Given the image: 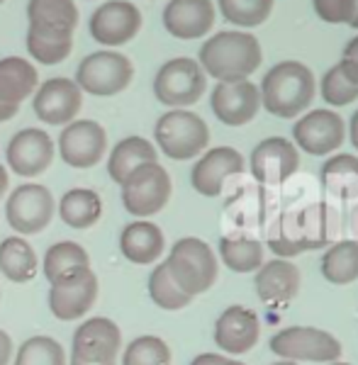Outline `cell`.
<instances>
[{
  "mask_svg": "<svg viewBox=\"0 0 358 365\" xmlns=\"http://www.w3.org/2000/svg\"><path fill=\"white\" fill-rule=\"evenodd\" d=\"M349 137H351V144L358 149V110L354 113V117H351V127H349Z\"/></svg>",
  "mask_w": 358,
  "mask_h": 365,
  "instance_id": "obj_47",
  "label": "cell"
},
{
  "mask_svg": "<svg viewBox=\"0 0 358 365\" xmlns=\"http://www.w3.org/2000/svg\"><path fill=\"white\" fill-rule=\"evenodd\" d=\"M142 29V13L127 0H110L91 17V34L98 44L122 46L132 42Z\"/></svg>",
  "mask_w": 358,
  "mask_h": 365,
  "instance_id": "obj_17",
  "label": "cell"
},
{
  "mask_svg": "<svg viewBox=\"0 0 358 365\" xmlns=\"http://www.w3.org/2000/svg\"><path fill=\"white\" fill-rule=\"evenodd\" d=\"M258 336H261V322L256 312L244 304L227 307L215 322V344L227 356H244L256 346Z\"/></svg>",
  "mask_w": 358,
  "mask_h": 365,
  "instance_id": "obj_20",
  "label": "cell"
},
{
  "mask_svg": "<svg viewBox=\"0 0 358 365\" xmlns=\"http://www.w3.org/2000/svg\"><path fill=\"white\" fill-rule=\"evenodd\" d=\"M327 365H351V363H342V361H334V363H327Z\"/></svg>",
  "mask_w": 358,
  "mask_h": 365,
  "instance_id": "obj_53",
  "label": "cell"
},
{
  "mask_svg": "<svg viewBox=\"0 0 358 365\" xmlns=\"http://www.w3.org/2000/svg\"><path fill=\"white\" fill-rule=\"evenodd\" d=\"M71 49H73V37H68V34H49V32H39L34 27L27 29V51L42 66H56V63H61L63 58L71 54Z\"/></svg>",
  "mask_w": 358,
  "mask_h": 365,
  "instance_id": "obj_33",
  "label": "cell"
},
{
  "mask_svg": "<svg viewBox=\"0 0 358 365\" xmlns=\"http://www.w3.org/2000/svg\"><path fill=\"white\" fill-rule=\"evenodd\" d=\"M122 351V331L108 317H91L73 331L71 358L81 363H117Z\"/></svg>",
  "mask_w": 358,
  "mask_h": 365,
  "instance_id": "obj_11",
  "label": "cell"
},
{
  "mask_svg": "<svg viewBox=\"0 0 358 365\" xmlns=\"http://www.w3.org/2000/svg\"><path fill=\"white\" fill-rule=\"evenodd\" d=\"M17 110H20V105H10V103H5V100H0V122L13 120L17 115Z\"/></svg>",
  "mask_w": 358,
  "mask_h": 365,
  "instance_id": "obj_45",
  "label": "cell"
},
{
  "mask_svg": "<svg viewBox=\"0 0 358 365\" xmlns=\"http://www.w3.org/2000/svg\"><path fill=\"white\" fill-rule=\"evenodd\" d=\"M8 187H10V178H8V168L0 163V200L5 197V192H8Z\"/></svg>",
  "mask_w": 358,
  "mask_h": 365,
  "instance_id": "obj_46",
  "label": "cell"
},
{
  "mask_svg": "<svg viewBox=\"0 0 358 365\" xmlns=\"http://www.w3.org/2000/svg\"><path fill=\"white\" fill-rule=\"evenodd\" d=\"M297 239L307 241L310 249H322L324 244L332 241L329 234V220H327V207L324 205H310L307 210L300 212L297 217Z\"/></svg>",
  "mask_w": 358,
  "mask_h": 365,
  "instance_id": "obj_38",
  "label": "cell"
},
{
  "mask_svg": "<svg viewBox=\"0 0 358 365\" xmlns=\"http://www.w3.org/2000/svg\"><path fill=\"white\" fill-rule=\"evenodd\" d=\"M322 98H324V103L334 105V108H344V105L354 103L358 98V86H354L346 78L337 63V66H332L324 73V78H322Z\"/></svg>",
  "mask_w": 358,
  "mask_h": 365,
  "instance_id": "obj_39",
  "label": "cell"
},
{
  "mask_svg": "<svg viewBox=\"0 0 358 365\" xmlns=\"http://www.w3.org/2000/svg\"><path fill=\"white\" fill-rule=\"evenodd\" d=\"M13 339H10L8 331H3L0 329V365H10V361H13Z\"/></svg>",
  "mask_w": 358,
  "mask_h": 365,
  "instance_id": "obj_43",
  "label": "cell"
},
{
  "mask_svg": "<svg viewBox=\"0 0 358 365\" xmlns=\"http://www.w3.org/2000/svg\"><path fill=\"white\" fill-rule=\"evenodd\" d=\"M198 63L217 81H244L261 66V44L249 32H220L200 46Z\"/></svg>",
  "mask_w": 358,
  "mask_h": 365,
  "instance_id": "obj_1",
  "label": "cell"
},
{
  "mask_svg": "<svg viewBox=\"0 0 358 365\" xmlns=\"http://www.w3.org/2000/svg\"><path fill=\"white\" fill-rule=\"evenodd\" d=\"M205 88H208V78L200 63L193 61L188 56H178L166 61L158 68L154 78V96L161 105L168 108L183 110L195 105L203 98Z\"/></svg>",
  "mask_w": 358,
  "mask_h": 365,
  "instance_id": "obj_7",
  "label": "cell"
},
{
  "mask_svg": "<svg viewBox=\"0 0 358 365\" xmlns=\"http://www.w3.org/2000/svg\"><path fill=\"white\" fill-rule=\"evenodd\" d=\"M68 365H93V363H81V361H73V358H71V363H68ZM103 365H117V363H103Z\"/></svg>",
  "mask_w": 358,
  "mask_h": 365,
  "instance_id": "obj_51",
  "label": "cell"
},
{
  "mask_svg": "<svg viewBox=\"0 0 358 365\" xmlns=\"http://www.w3.org/2000/svg\"><path fill=\"white\" fill-rule=\"evenodd\" d=\"M213 113L222 125L227 127H242L249 125L261 108V93L258 86L244 81H220L210 96Z\"/></svg>",
  "mask_w": 358,
  "mask_h": 365,
  "instance_id": "obj_15",
  "label": "cell"
},
{
  "mask_svg": "<svg viewBox=\"0 0 358 365\" xmlns=\"http://www.w3.org/2000/svg\"><path fill=\"white\" fill-rule=\"evenodd\" d=\"M13 365H66V353L56 339L32 336L22 341L13 356Z\"/></svg>",
  "mask_w": 358,
  "mask_h": 365,
  "instance_id": "obj_35",
  "label": "cell"
},
{
  "mask_svg": "<svg viewBox=\"0 0 358 365\" xmlns=\"http://www.w3.org/2000/svg\"><path fill=\"white\" fill-rule=\"evenodd\" d=\"M163 263H166L175 285L190 297L208 292L220 273L215 251L210 249L208 241L198 237H183L175 241Z\"/></svg>",
  "mask_w": 358,
  "mask_h": 365,
  "instance_id": "obj_3",
  "label": "cell"
},
{
  "mask_svg": "<svg viewBox=\"0 0 358 365\" xmlns=\"http://www.w3.org/2000/svg\"><path fill=\"white\" fill-rule=\"evenodd\" d=\"M34 115L51 127H66L83 108V91L71 78H49L34 91Z\"/></svg>",
  "mask_w": 358,
  "mask_h": 365,
  "instance_id": "obj_13",
  "label": "cell"
},
{
  "mask_svg": "<svg viewBox=\"0 0 358 365\" xmlns=\"http://www.w3.org/2000/svg\"><path fill=\"white\" fill-rule=\"evenodd\" d=\"M215 25V5L210 0H171L163 8V27L178 39H200Z\"/></svg>",
  "mask_w": 358,
  "mask_h": 365,
  "instance_id": "obj_21",
  "label": "cell"
},
{
  "mask_svg": "<svg viewBox=\"0 0 358 365\" xmlns=\"http://www.w3.org/2000/svg\"><path fill=\"white\" fill-rule=\"evenodd\" d=\"M134 66L132 61L113 49H103L88 54L76 68V86L83 93L98 98H110L122 93L132 83Z\"/></svg>",
  "mask_w": 358,
  "mask_h": 365,
  "instance_id": "obj_6",
  "label": "cell"
},
{
  "mask_svg": "<svg viewBox=\"0 0 358 365\" xmlns=\"http://www.w3.org/2000/svg\"><path fill=\"white\" fill-rule=\"evenodd\" d=\"M154 139L158 149L171 161H190L203 154L210 144V129L190 110H171L161 115L154 127Z\"/></svg>",
  "mask_w": 358,
  "mask_h": 365,
  "instance_id": "obj_4",
  "label": "cell"
},
{
  "mask_svg": "<svg viewBox=\"0 0 358 365\" xmlns=\"http://www.w3.org/2000/svg\"><path fill=\"white\" fill-rule=\"evenodd\" d=\"M244 156L237 149L215 146V149L200 156V161H195V166L190 170V185L203 197H220L222 190H225V182L232 175L244 173Z\"/></svg>",
  "mask_w": 358,
  "mask_h": 365,
  "instance_id": "obj_16",
  "label": "cell"
},
{
  "mask_svg": "<svg viewBox=\"0 0 358 365\" xmlns=\"http://www.w3.org/2000/svg\"><path fill=\"white\" fill-rule=\"evenodd\" d=\"M292 137L305 154L324 156L344 144L346 127L342 117L332 110H312L300 122H295Z\"/></svg>",
  "mask_w": 358,
  "mask_h": 365,
  "instance_id": "obj_19",
  "label": "cell"
},
{
  "mask_svg": "<svg viewBox=\"0 0 358 365\" xmlns=\"http://www.w3.org/2000/svg\"><path fill=\"white\" fill-rule=\"evenodd\" d=\"M156 161V146L144 137H127L117 141L108 156V173L117 185H122L132 170H137L144 163Z\"/></svg>",
  "mask_w": 358,
  "mask_h": 365,
  "instance_id": "obj_28",
  "label": "cell"
},
{
  "mask_svg": "<svg viewBox=\"0 0 358 365\" xmlns=\"http://www.w3.org/2000/svg\"><path fill=\"white\" fill-rule=\"evenodd\" d=\"M61 222L71 229H91L103 217V197L91 187H71L56 205Z\"/></svg>",
  "mask_w": 358,
  "mask_h": 365,
  "instance_id": "obj_25",
  "label": "cell"
},
{
  "mask_svg": "<svg viewBox=\"0 0 358 365\" xmlns=\"http://www.w3.org/2000/svg\"><path fill=\"white\" fill-rule=\"evenodd\" d=\"M81 266H91V256L81 244L76 241H56L46 249L42 258V273L49 282L61 278L63 273Z\"/></svg>",
  "mask_w": 358,
  "mask_h": 365,
  "instance_id": "obj_32",
  "label": "cell"
},
{
  "mask_svg": "<svg viewBox=\"0 0 358 365\" xmlns=\"http://www.w3.org/2000/svg\"><path fill=\"white\" fill-rule=\"evenodd\" d=\"M122 365H171V349L161 336H137L122 353Z\"/></svg>",
  "mask_w": 358,
  "mask_h": 365,
  "instance_id": "obj_36",
  "label": "cell"
},
{
  "mask_svg": "<svg viewBox=\"0 0 358 365\" xmlns=\"http://www.w3.org/2000/svg\"><path fill=\"white\" fill-rule=\"evenodd\" d=\"M149 297L156 307H161L166 312H178V309H183L193 302V297L185 295V292L175 285V280L171 278V273H168L166 263H158V266L151 270Z\"/></svg>",
  "mask_w": 358,
  "mask_h": 365,
  "instance_id": "obj_34",
  "label": "cell"
},
{
  "mask_svg": "<svg viewBox=\"0 0 358 365\" xmlns=\"http://www.w3.org/2000/svg\"><path fill=\"white\" fill-rule=\"evenodd\" d=\"M54 141L39 127H27L8 141L5 161L20 178H37L54 161Z\"/></svg>",
  "mask_w": 358,
  "mask_h": 365,
  "instance_id": "obj_14",
  "label": "cell"
},
{
  "mask_svg": "<svg viewBox=\"0 0 358 365\" xmlns=\"http://www.w3.org/2000/svg\"><path fill=\"white\" fill-rule=\"evenodd\" d=\"M0 5H3V0H0Z\"/></svg>",
  "mask_w": 358,
  "mask_h": 365,
  "instance_id": "obj_54",
  "label": "cell"
},
{
  "mask_svg": "<svg viewBox=\"0 0 358 365\" xmlns=\"http://www.w3.org/2000/svg\"><path fill=\"white\" fill-rule=\"evenodd\" d=\"M349 227H351V234H354V241H358V205L349 217Z\"/></svg>",
  "mask_w": 358,
  "mask_h": 365,
  "instance_id": "obj_48",
  "label": "cell"
},
{
  "mask_svg": "<svg viewBox=\"0 0 358 365\" xmlns=\"http://www.w3.org/2000/svg\"><path fill=\"white\" fill-rule=\"evenodd\" d=\"M268 249H271L278 258H285V261L302 251H312L307 241L297 239L295 234L287 232L283 222H278V225L271 229V234H268Z\"/></svg>",
  "mask_w": 358,
  "mask_h": 365,
  "instance_id": "obj_40",
  "label": "cell"
},
{
  "mask_svg": "<svg viewBox=\"0 0 358 365\" xmlns=\"http://www.w3.org/2000/svg\"><path fill=\"white\" fill-rule=\"evenodd\" d=\"M317 15L329 25H351L356 0H312Z\"/></svg>",
  "mask_w": 358,
  "mask_h": 365,
  "instance_id": "obj_41",
  "label": "cell"
},
{
  "mask_svg": "<svg viewBox=\"0 0 358 365\" xmlns=\"http://www.w3.org/2000/svg\"><path fill=\"white\" fill-rule=\"evenodd\" d=\"M29 27L49 34H68L78 25V8L73 0H29L27 5Z\"/></svg>",
  "mask_w": 358,
  "mask_h": 365,
  "instance_id": "obj_24",
  "label": "cell"
},
{
  "mask_svg": "<svg viewBox=\"0 0 358 365\" xmlns=\"http://www.w3.org/2000/svg\"><path fill=\"white\" fill-rule=\"evenodd\" d=\"M351 27L358 29V0H356V10H354V20H351Z\"/></svg>",
  "mask_w": 358,
  "mask_h": 365,
  "instance_id": "obj_50",
  "label": "cell"
},
{
  "mask_svg": "<svg viewBox=\"0 0 358 365\" xmlns=\"http://www.w3.org/2000/svg\"><path fill=\"white\" fill-rule=\"evenodd\" d=\"M220 258L234 273H254L263 266V244L254 237H222Z\"/></svg>",
  "mask_w": 358,
  "mask_h": 365,
  "instance_id": "obj_30",
  "label": "cell"
},
{
  "mask_svg": "<svg viewBox=\"0 0 358 365\" xmlns=\"http://www.w3.org/2000/svg\"><path fill=\"white\" fill-rule=\"evenodd\" d=\"M56 212V200L49 187L39 182H25L10 192L5 202V220L17 237H32L49 227Z\"/></svg>",
  "mask_w": 358,
  "mask_h": 365,
  "instance_id": "obj_8",
  "label": "cell"
},
{
  "mask_svg": "<svg viewBox=\"0 0 358 365\" xmlns=\"http://www.w3.org/2000/svg\"><path fill=\"white\" fill-rule=\"evenodd\" d=\"M220 10L230 25L258 27L271 15L273 0H220Z\"/></svg>",
  "mask_w": 358,
  "mask_h": 365,
  "instance_id": "obj_37",
  "label": "cell"
},
{
  "mask_svg": "<svg viewBox=\"0 0 358 365\" xmlns=\"http://www.w3.org/2000/svg\"><path fill=\"white\" fill-rule=\"evenodd\" d=\"M173 182L168 170L158 161L144 163L127 175L122 182V207L137 220L158 215L168 205Z\"/></svg>",
  "mask_w": 358,
  "mask_h": 365,
  "instance_id": "obj_5",
  "label": "cell"
},
{
  "mask_svg": "<svg viewBox=\"0 0 358 365\" xmlns=\"http://www.w3.org/2000/svg\"><path fill=\"white\" fill-rule=\"evenodd\" d=\"M261 105L275 117L292 120L305 113L314 98V76L300 61H280L263 76Z\"/></svg>",
  "mask_w": 358,
  "mask_h": 365,
  "instance_id": "obj_2",
  "label": "cell"
},
{
  "mask_svg": "<svg viewBox=\"0 0 358 365\" xmlns=\"http://www.w3.org/2000/svg\"><path fill=\"white\" fill-rule=\"evenodd\" d=\"M0 273H3V278L17 282V285H25V282L37 278L39 258L27 239L15 234V237L0 241Z\"/></svg>",
  "mask_w": 358,
  "mask_h": 365,
  "instance_id": "obj_26",
  "label": "cell"
},
{
  "mask_svg": "<svg viewBox=\"0 0 358 365\" xmlns=\"http://www.w3.org/2000/svg\"><path fill=\"white\" fill-rule=\"evenodd\" d=\"M271 351L280 361L334 363L342 358V344L329 331L317 327H287L271 339Z\"/></svg>",
  "mask_w": 358,
  "mask_h": 365,
  "instance_id": "obj_9",
  "label": "cell"
},
{
  "mask_svg": "<svg viewBox=\"0 0 358 365\" xmlns=\"http://www.w3.org/2000/svg\"><path fill=\"white\" fill-rule=\"evenodd\" d=\"M339 68H342V73L351 81V83L358 86V37H354L349 44H346Z\"/></svg>",
  "mask_w": 358,
  "mask_h": 365,
  "instance_id": "obj_42",
  "label": "cell"
},
{
  "mask_svg": "<svg viewBox=\"0 0 358 365\" xmlns=\"http://www.w3.org/2000/svg\"><path fill=\"white\" fill-rule=\"evenodd\" d=\"M225 356H217V353H200V356L193 358L190 365H220Z\"/></svg>",
  "mask_w": 358,
  "mask_h": 365,
  "instance_id": "obj_44",
  "label": "cell"
},
{
  "mask_svg": "<svg viewBox=\"0 0 358 365\" xmlns=\"http://www.w3.org/2000/svg\"><path fill=\"white\" fill-rule=\"evenodd\" d=\"M273 365H300V363H292V361H278V363H273Z\"/></svg>",
  "mask_w": 358,
  "mask_h": 365,
  "instance_id": "obj_52",
  "label": "cell"
},
{
  "mask_svg": "<svg viewBox=\"0 0 358 365\" xmlns=\"http://www.w3.org/2000/svg\"><path fill=\"white\" fill-rule=\"evenodd\" d=\"M166 239L161 227L149 220H137L120 232V253L134 266H149L163 256Z\"/></svg>",
  "mask_w": 358,
  "mask_h": 365,
  "instance_id": "obj_23",
  "label": "cell"
},
{
  "mask_svg": "<svg viewBox=\"0 0 358 365\" xmlns=\"http://www.w3.org/2000/svg\"><path fill=\"white\" fill-rule=\"evenodd\" d=\"M39 86V73L29 61L20 56L0 58V100L20 105L22 100L34 96Z\"/></svg>",
  "mask_w": 358,
  "mask_h": 365,
  "instance_id": "obj_27",
  "label": "cell"
},
{
  "mask_svg": "<svg viewBox=\"0 0 358 365\" xmlns=\"http://www.w3.org/2000/svg\"><path fill=\"white\" fill-rule=\"evenodd\" d=\"M220 365H246V363H242V361H234V358H222V363Z\"/></svg>",
  "mask_w": 358,
  "mask_h": 365,
  "instance_id": "obj_49",
  "label": "cell"
},
{
  "mask_svg": "<svg viewBox=\"0 0 358 365\" xmlns=\"http://www.w3.org/2000/svg\"><path fill=\"white\" fill-rule=\"evenodd\" d=\"M251 175L261 185H280L300 166V154L295 144L283 137H268L251 151Z\"/></svg>",
  "mask_w": 358,
  "mask_h": 365,
  "instance_id": "obj_18",
  "label": "cell"
},
{
  "mask_svg": "<svg viewBox=\"0 0 358 365\" xmlns=\"http://www.w3.org/2000/svg\"><path fill=\"white\" fill-rule=\"evenodd\" d=\"M108 151V134L96 120H73L61 129L58 156L71 168H93Z\"/></svg>",
  "mask_w": 358,
  "mask_h": 365,
  "instance_id": "obj_12",
  "label": "cell"
},
{
  "mask_svg": "<svg viewBox=\"0 0 358 365\" xmlns=\"http://www.w3.org/2000/svg\"><path fill=\"white\" fill-rule=\"evenodd\" d=\"M300 268L285 258L263 263L256 273V295L266 304H287L300 292Z\"/></svg>",
  "mask_w": 358,
  "mask_h": 365,
  "instance_id": "obj_22",
  "label": "cell"
},
{
  "mask_svg": "<svg viewBox=\"0 0 358 365\" xmlns=\"http://www.w3.org/2000/svg\"><path fill=\"white\" fill-rule=\"evenodd\" d=\"M101 282L91 266L73 268L56 278L49 287V309L58 322H73L86 317L98 299Z\"/></svg>",
  "mask_w": 358,
  "mask_h": 365,
  "instance_id": "obj_10",
  "label": "cell"
},
{
  "mask_svg": "<svg viewBox=\"0 0 358 365\" xmlns=\"http://www.w3.org/2000/svg\"><path fill=\"white\" fill-rule=\"evenodd\" d=\"M322 275L332 285H351L358 280V241H337L322 258Z\"/></svg>",
  "mask_w": 358,
  "mask_h": 365,
  "instance_id": "obj_29",
  "label": "cell"
},
{
  "mask_svg": "<svg viewBox=\"0 0 358 365\" xmlns=\"http://www.w3.org/2000/svg\"><path fill=\"white\" fill-rule=\"evenodd\" d=\"M322 185L334 197L358 195V158L351 154H339L322 166Z\"/></svg>",
  "mask_w": 358,
  "mask_h": 365,
  "instance_id": "obj_31",
  "label": "cell"
}]
</instances>
